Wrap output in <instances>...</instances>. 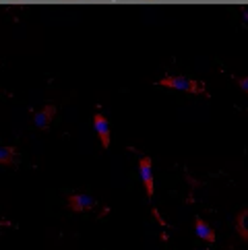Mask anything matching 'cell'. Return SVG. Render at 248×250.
<instances>
[{
  "label": "cell",
  "instance_id": "obj_6",
  "mask_svg": "<svg viewBox=\"0 0 248 250\" xmlns=\"http://www.w3.org/2000/svg\"><path fill=\"white\" fill-rule=\"evenodd\" d=\"M194 234H197L201 240L209 242V244H213V242H215V229L211 228L203 217H197V219H194Z\"/></svg>",
  "mask_w": 248,
  "mask_h": 250
},
{
  "label": "cell",
  "instance_id": "obj_8",
  "mask_svg": "<svg viewBox=\"0 0 248 250\" xmlns=\"http://www.w3.org/2000/svg\"><path fill=\"white\" fill-rule=\"evenodd\" d=\"M17 157H19V149L13 145H2L0 147V166H15Z\"/></svg>",
  "mask_w": 248,
  "mask_h": 250
},
{
  "label": "cell",
  "instance_id": "obj_9",
  "mask_svg": "<svg viewBox=\"0 0 248 250\" xmlns=\"http://www.w3.org/2000/svg\"><path fill=\"white\" fill-rule=\"evenodd\" d=\"M234 81H236V85L248 95V77H236V75H234Z\"/></svg>",
  "mask_w": 248,
  "mask_h": 250
},
{
  "label": "cell",
  "instance_id": "obj_4",
  "mask_svg": "<svg viewBox=\"0 0 248 250\" xmlns=\"http://www.w3.org/2000/svg\"><path fill=\"white\" fill-rule=\"evenodd\" d=\"M93 128L100 137V143L103 149H110V143H112V132H110V124H108V118L102 114V112H95L93 114Z\"/></svg>",
  "mask_w": 248,
  "mask_h": 250
},
{
  "label": "cell",
  "instance_id": "obj_10",
  "mask_svg": "<svg viewBox=\"0 0 248 250\" xmlns=\"http://www.w3.org/2000/svg\"><path fill=\"white\" fill-rule=\"evenodd\" d=\"M242 17H244V21H248V6H242Z\"/></svg>",
  "mask_w": 248,
  "mask_h": 250
},
{
  "label": "cell",
  "instance_id": "obj_5",
  "mask_svg": "<svg viewBox=\"0 0 248 250\" xmlns=\"http://www.w3.org/2000/svg\"><path fill=\"white\" fill-rule=\"evenodd\" d=\"M54 116H56V105L54 104H46L41 110H38L33 114V122H35V126H38L40 130H48L52 120H54Z\"/></svg>",
  "mask_w": 248,
  "mask_h": 250
},
{
  "label": "cell",
  "instance_id": "obj_7",
  "mask_svg": "<svg viewBox=\"0 0 248 250\" xmlns=\"http://www.w3.org/2000/svg\"><path fill=\"white\" fill-rule=\"evenodd\" d=\"M234 226H236V231L244 242H248V207L240 209L236 213V219H234Z\"/></svg>",
  "mask_w": 248,
  "mask_h": 250
},
{
  "label": "cell",
  "instance_id": "obj_2",
  "mask_svg": "<svg viewBox=\"0 0 248 250\" xmlns=\"http://www.w3.org/2000/svg\"><path fill=\"white\" fill-rule=\"evenodd\" d=\"M139 176H141V180H143L147 199L153 201V192H155V186H153V159L149 155H141L139 157Z\"/></svg>",
  "mask_w": 248,
  "mask_h": 250
},
{
  "label": "cell",
  "instance_id": "obj_1",
  "mask_svg": "<svg viewBox=\"0 0 248 250\" xmlns=\"http://www.w3.org/2000/svg\"><path fill=\"white\" fill-rule=\"evenodd\" d=\"M157 85L167 87V89H178V91H186V93H194V95H207L205 83L194 81L188 77H180V75H165L157 81Z\"/></svg>",
  "mask_w": 248,
  "mask_h": 250
},
{
  "label": "cell",
  "instance_id": "obj_3",
  "mask_svg": "<svg viewBox=\"0 0 248 250\" xmlns=\"http://www.w3.org/2000/svg\"><path fill=\"white\" fill-rule=\"evenodd\" d=\"M66 207L75 213H83V211H91L95 207V199L85 192H73L66 196Z\"/></svg>",
  "mask_w": 248,
  "mask_h": 250
}]
</instances>
